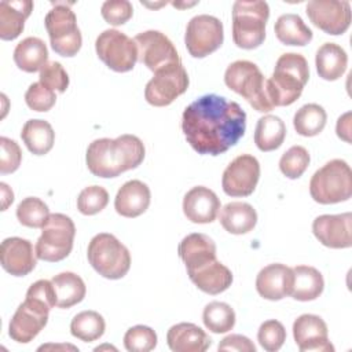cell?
I'll list each match as a JSON object with an SVG mask.
<instances>
[{
  "label": "cell",
  "mask_w": 352,
  "mask_h": 352,
  "mask_svg": "<svg viewBox=\"0 0 352 352\" xmlns=\"http://www.w3.org/2000/svg\"><path fill=\"white\" fill-rule=\"evenodd\" d=\"M220 210V199L205 186L192 187L183 198V212L187 220L197 224L214 221Z\"/></svg>",
  "instance_id": "obj_21"
},
{
  "label": "cell",
  "mask_w": 352,
  "mask_h": 352,
  "mask_svg": "<svg viewBox=\"0 0 352 352\" xmlns=\"http://www.w3.org/2000/svg\"><path fill=\"white\" fill-rule=\"evenodd\" d=\"M166 342L173 352H205L212 345L210 337L188 322L173 324L166 333Z\"/></svg>",
  "instance_id": "obj_24"
},
{
  "label": "cell",
  "mask_w": 352,
  "mask_h": 352,
  "mask_svg": "<svg viewBox=\"0 0 352 352\" xmlns=\"http://www.w3.org/2000/svg\"><path fill=\"white\" fill-rule=\"evenodd\" d=\"M157 345L155 331L143 324L133 326L124 336V346L129 352H148Z\"/></svg>",
  "instance_id": "obj_41"
},
{
  "label": "cell",
  "mask_w": 352,
  "mask_h": 352,
  "mask_svg": "<svg viewBox=\"0 0 352 352\" xmlns=\"http://www.w3.org/2000/svg\"><path fill=\"white\" fill-rule=\"evenodd\" d=\"M311 161L309 153L302 146H292L279 160L280 172L289 179H298Z\"/></svg>",
  "instance_id": "obj_39"
},
{
  "label": "cell",
  "mask_w": 352,
  "mask_h": 352,
  "mask_svg": "<svg viewBox=\"0 0 352 352\" xmlns=\"http://www.w3.org/2000/svg\"><path fill=\"white\" fill-rule=\"evenodd\" d=\"M0 173L7 175L15 172L22 161V151L18 143L10 138H0Z\"/></svg>",
  "instance_id": "obj_46"
},
{
  "label": "cell",
  "mask_w": 352,
  "mask_h": 352,
  "mask_svg": "<svg viewBox=\"0 0 352 352\" xmlns=\"http://www.w3.org/2000/svg\"><path fill=\"white\" fill-rule=\"evenodd\" d=\"M25 102L29 109L34 111H48L55 104L56 96L54 89L45 87L38 81L29 85L25 94Z\"/></svg>",
  "instance_id": "obj_43"
},
{
  "label": "cell",
  "mask_w": 352,
  "mask_h": 352,
  "mask_svg": "<svg viewBox=\"0 0 352 352\" xmlns=\"http://www.w3.org/2000/svg\"><path fill=\"white\" fill-rule=\"evenodd\" d=\"M33 10L30 0H4L0 3V38L14 40L23 28Z\"/></svg>",
  "instance_id": "obj_26"
},
{
  "label": "cell",
  "mask_w": 352,
  "mask_h": 352,
  "mask_svg": "<svg viewBox=\"0 0 352 352\" xmlns=\"http://www.w3.org/2000/svg\"><path fill=\"white\" fill-rule=\"evenodd\" d=\"M202 320L209 331L216 334L227 333L235 324V312L226 302L212 301L204 308Z\"/></svg>",
  "instance_id": "obj_37"
},
{
  "label": "cell",
  "mask_w": 352,
  "mask_h": 352,
  "mask_svg": "<svg viewBox=\"0 0 352 352\" xmlns=\"http://www.w3.org/2000/svg\"><path fill=\"white\" fill-rule=\"evenodd\" d=\"M270 7L265 1H242L232 6V40L236 47L254 50L265 38Z\"/></svg>",
  "instance_id": "obj_4"
},
{
  "label": "cell",
  "mask_w": 352,
  "mask_h": 352,
  "mask_svg": "<svg viewBox=\"0 0 352 352\" xmlns=\"http://www.w3.org/2000/svg\"><path fill=\"white\" fill-rule=\"evenodd\" d=\"M286 138V125L278 116L267 114L258 118L254 129V143L261 151H272L282 146Z\"/></svg>",
  "instance_id": "obj_34"
},
{
  "label": "cell",
  "mask_w": 352,
  "mask_h": 352,
  "mask_svg": "<svg viewBox=\"0 0 352 352\" xmlns=\"http://www.w3.org/2000/svg\"><path fill=\"white\" fill-rule=\"evenodd\" d=\"M257 340L264 351L275 352L279 351L286 341V330L279 320L270 319L261 323L257 333Z\"/></svg>",
  "instance_id": "obj_42"
},
{
  "label": "cell",
  "mask_w": 352,
  "mask_h": 352,
  "mask_svg": "<svg viewBox=\"0 0 352 352\" xmlns=\"http://www.w3.org/2000/svg\"><path fill=\"white\" fill-rule=\"evenodd\" d=\"M224 40L223 23L216 16L201 14L190 19L186 28L184 43L194 58H205L214 52Z\"/></svg>",
  "instance_id": "obj_12"
},
{
  "label": "cell",
  "mask_w": 352,
  "mask_h": 352,
  "mask_svg": "<svg viewBox=\"0 0 352 352\" xmlns=\"http://www.w3.org/2000/svg\"><path fill=\"white\" fill-rule=\"evenodd\" d=\"M177 253L190 272L216 260V243L208 235L194 232L182 239Z\"/></svg>",
  "instance_id": "obj_23"
},
{
  "label": "cell",
  "mask_w": 352,
  "mask_h": 352,
  "mask_svg": "<svg viewBox=\"0 0 352 352\" xmlns=\"http://www.w3.org/2000/svg\"><path fill=\"white\" fill-rule=\"evenodd\" d=\"M95 50L99 59L118 73L132 70L138 60L136 43L117 29L103 30L96 37Z\"/></svg>",
  "instance_id": "obj_10"
},
{
  "label": "cell",
  "mask_w": 352,
  "mask_h": 352,
  "mask_svg": "<svg viewBox=\"0 0 352 352\" xmlns=\"http://www.w3.org/2000/svg\"><path fill=\"white\" fill-rule=\"evenodd\" d=\"M305 12L309 21L327 34H342L351 25V4L348 1L311 0Z\"/></svg>",
  "instance_id": "obj_16"
},
{
  "label": "cell",
  "mask_w": 352,
  "mask_h": 352,
  "mask_svg": "<svg viewBox=\"0 0 352 352\" xmlns=\"http://www.w3.org/2000/svg\"><path fill=\"white\" fill-rule=\"evenodd\" d=\"M293 337L301 352H333L327 324L318 315L304 314L293 323Z\"/></svg>",
  "instance_id": "obj_17"
},
{
  "label": "cell",
  "mask_w": 352,
  "mask_h": 352,
  "mask_svg": "<svg viewBox=\"0 0 352 352\" xmlns=\"http://www.w3.org/2000/svg\"><path fill=\"white\" fill-rule=\"evenodd\" d=\"M265 81L258 66L250 60H235L224 73L226 85L243 96L249 104L260 113H267L274 109L267 98Z\"/></svg>",
  "instance_id": "obj_7"
},
{
  "label": "cell",
  "mask_w": 352,
  "mask_h": 352,
  "mask_svg": "<svg viewBox=\"0 0 352 352\" xmlns=\"http://www.w3.org/2000/svg\"><path fill=\"white\" fill-rule=\"evenodd\" d=\"M276 38L286 45H307L312 40V30L297 14L280 15L274 26Z\"/></svg>",
  "instance_id": "obj_33"
},
{
  "label": "cell",
  "mask_w": 352,
  "mask_h": 352,
  "mask_svg": "<svg viewBox=\"0 0 352 352\" xmlns=\"http://www.w3.org/2000/svg\"><path fill=\"white\" fill-rule=\"evenodd\" d=\"M87 257L92 268L107 279H121L131 268V254L113 234H96L88 243Z\"/></svg>",
  "instance_id": "obj_6"
},
{
  "label": "cell",
  "mask_w": 352,
  "mask_h": 352,
  "mask_svg": "<svg viewBox=\"0 0 352 352\" xmlns=\"http://www.w3.org/2000/svg\"><path fill=\"white\" fill-rule=\"evenodd\" d=\"M151 192L146 183L140 180H129L117 191L114 199L116 212L124 217H138L144 213L150 205Z\"/></svg>",
  "instance_id": "obj_22"
},
{
  "label": "cell",
  "mask_w": 352,
  "mask_h": 352,
  "mask_svg": "<svg viewBox=\"0 0 352 352\" xmlns=\"http://www.w3.org/2000/svg\"><path fill=\"white\" fill-rule=\"evenodd\" d=\"M0 187H1V195H3V209L1 210H6L8 208V205L12 204L14 194L6 183H0Z\"/></svg>",
  "instance_id": "obj_49"
},
{
  "label": "cell",
  "mask_w": 352,
  "mask_h": 352,
  "mask_svg": "<svg viewBox=\"0 0 352 352\" xmlns=\"http://www.w3.org/2000/svg\"><path fill=\"white\" fill-rule=\"evenodd\" d=\"M352 214L349 212L341 214H322L312 223V232L316 239L331 249L351 248Z\"/></svg>",
  "instance_id": "obj_18"
},
{
  "label": "cell",
  "mask_w": 352,
  "mask_h": 352,
  "mask_svg": "<svg viewBox=\"0 0 352 352\" xmlns=\"http://www.w3.org/2000/svg\"><path fill=\"white\" fill-rule=\"evenodd\" d=\"M188 84V74L182 63L166 67L154 73V77L146 84L144 98L151 106L164 107L184 94Z\"/></svg>",
  "instance_id": "obj_14"
},
{
  "label": "cell",
  "mask_w": 352,
  "mask_h": 352,
  "mask_svg": "<svg viewBox=\"0 0 352 352\" xmlns=\"http://www.w3.org/2000/svg\"><path fill=\"white\" fill-rule=\"evenodd\" d=\"M41 230L34 248L37 258L48 263L66 258L73 249L76 235L73 220L63 213H52Z\"/></svg>",
  "instance_id": "obj_9"
},
{
  "label": "cell",
  "mask_w": 352,
  "mask_h": 352,
  "mask_svg": "<svg viewBox=\"0 0 352 352\" xmlns=\"http://www.w3.org/2000/svg\"><path fill=\"white\" fill-rule=\"evenodd\" d=\"M51 307L44 301L26 296L10 320L8 336L19 344L30 342L47 324Z\"/></svg>",
  "instance_id": "obj_13"
},
{
  "label": "cell",
  "mask_w": 352,
  "mask_h": 352,
  "mask_svg": "<svg viewBox=\"0 0 352 352\" xmlns=\"http://www.w3.org/2000/svg\"><path fill=\"white\" fill-rule=\"evenodd\" d=\"M187 274L199 290L213 296L223 293L232 283V272L217 258Z\"/></svg>",
  "instance_id": "obj_25"
},
{
  "label": "cell",
  "mask_w": 352,
  "mask_h": 352,
  "mask_svg": "<svg viewBox=\"0 0 352 352\" xmlns=\"http://www.w3.org/2000/svg\"><path fill=\"white\" fill-rule=\"evenodd\" d=\"M144 144L135 135H121L116 139L94 140L87 148V166L98 177H117L122 172L138 168L144 160Z\"/></svg>",
  "instance_id": "obj_2"
},
{
  "label": "cell",
  "mask_w": 352,
  "mask_h": 352,
  "mask_svg": "<svg viewBox=\"0 0 352 352\" xmlns=\"http://www.w3.org/2000/svg\"><path fill=\"white\" fill-rule=\"evenodd\" d=\"M294 282L290 296L297 301L316 300L323 289L324 280L322 274L311 265H296L293 268Z\"/></svg>",
  "instance_id": "obj_30"
},
{
  "label": "cell",
  "mask_w": 352,
  "mask_h": 352,
  "mask_svg": "<svg viewBox=\"0 0 352 352\" xmlns=\"http://www.w3.org/2000/svg\"><path fill=\"white\" fill-rule=\"evenodd\" d=\"M54 7L45 15L44 23L52 50L65 58L74 56L82 44L77 18L67 3H52Z\"/></svg>",
  "instance_id": "obj_8"
},
{
  "label": "cell",
  "mask_w": 352,
  "mask_h": 352,
  "mask_svg": "<svg viewBox=\"0 0 352 352\" xmlns=\"http://www.w3.org/2000/svg\"><path fill=\"white\" fill-rule=\"evenodd\" d=\"M51 282L55 292L56 307L59 308H70L81 302L85 297V283L74 272H60L55 275Z\"/></svg>",
  "instance_id": "obj_31"
},
{
  "label": "cell",
  "mask_w": 352,
  "mask_h": 352,
  "mask_svg": "<svg viewBox=\"0 0 352 352\" xmlns=\"http://www.w3.org/2000/svg\"><path fill=\"white\" fill-rule=\"evenodd\" d=\"M133 41L138 47V60L154 73L182 63L173 43L158 30L142 32Z\"/></svg>",
  "instance_id": "obj_11"
},
{
  "label": "cell",
  "mask_w": 352,
  "mask_h": 352,
  "mask_svg": "<svg viewBox=\"0 0 352 352\" xmlns=\"http://www.w3.org/2000/svg\"><path fill=\"white\" fill-rule=\"evenodd\" d=\"M0 261L1 267L8 274L14 276H25L34 270L37 256L30 241L19 236H11L1 242Z\"/></svg>",
  "instance_id": "obj_19"
},
{
  "label": "cell",
  "mask_w": 352,
  "mask_h": 352,
  "mask_svg": "<svg viewBox=\"0 0 352 352\" xmlns=\"http://www.w3.org/2000/svg\"><path fill=\"white\" fill-rule=\"evenodd\" d=\"M182 129L198 154L220 155L243 136L246 113L236 102L208 94L184 109Z\"/></svg>",
  "instance_id": "obj_1"
},
{
  "label": "cell",
  "mask_w": 352,
  "mask_h": 352,
  "mask_svg": "<svg viewBox=\"0 0 352 352\" xmlns=\"http://www.w3.org/2000/svg\"><path fill=\"white\" fill-rule=\"evenodd\" d=\"M349 133H351V113H345L337 121V135L342 140L351 143Z\"/></svg>",
  "instance_id": "obj_48"
},
{
  "label": "cell",
  "mask_w": 352,
  "mask_h": 352,
  "mask_svg": "<svg viewBox=\"0 0 352 352\" xmlns=\"http://www.w3.org/2000/svg\"><path fill=\"white\" fill-rule=\"evenodd\" d=\"M40 82L54 91L65 92L69 87V76L59 62L52 60L40 70Z\"/></svg>",
  "instance_id": "obj_45"
},
{
  "label": "cell",
  "mask_w": 352,
  "mask_h": 352,
  "mask_svg": "<svg viewBox=\"0 0 352 352\" xmlns=\"http://www.w3.org/2000/svg\"><path fill=\"white\" fill-rule=\"evenodd\" d=\"M260 179V164L250 154H241L234 158L223 172V191L230 197L250 195Z\"/></svg>",
  "instance_id": "obj_15"
},
{
  "label": "cell",
  "mask_w": 352,
  "mask_h": 352,
  "mask_svg": "<svg viewBox=\"0 0 352 352\" xmlns=\"http://www.w3.org/2000/svg\"><path fill=\"white\" fill-rule=\"evenodd\" d=\"M47 60V45L38 37H26L22 41H19L14 50L15 65L26 73H34L41 70L45 66Z\"/></svg>",
  "instance_id": "obj_29"
},
{
  "label": "cell",
  "mask_w": 352,
  "mask_h": 352,
  "mask_svg": "<svg viewBox=\"0 0 352 352\" xmlns=\"http://www.w3.org/2000/svg\"><path fill=\"white\" fill-rule=\"evenodd\" d=\"M104 329V319L96 311H82L77 314L70 323L72 336L84 342H92L99 340L103 336Z\"/></svg>",
  "instance_id": "obj_36"
},
{
  "label": "cell",
  "mask_w": 352,
  "mask_h": 352,
  "mask_svg": "<svg viewBox=\"0 0 352 352\" xmlns=\"http://www.w3.org/2000/svg\"><path fill=\"white\" fill-rule=\"evenodd\" d=\"M219 351H238V352H256L254 344L245 336L231 334L221 340Z\"/></svg>",
  "instance_id": "obj_47"
},
{
  "label": "cell",
  "mask_w": 352,
  "mask_h": 352,
  "mask_svg": "<svg viewBox=\"0 0 352 352\" xmlns=\"http://www.w3.org/2000/svg\"><path fill=\"white\" fill-rule=\"evenodd\" d=\"M219 220L227 232L242 235L254 228L257 223V213L250 204L235 201L221 208Z\"/></svg>",
  "instance_id": "obj_27"
},
{
  "label": "cell",
  "mask_w": 352,
  "mask_h": 352,
  "mask_svg": "<svg viewBox=\"0 0 352 352\" xmlns=\"http://www.w3.org/2000/svg\"><path fill=\"white\" fill-rule=\"evenodd\" d=\"M293 282V268L280 263L268 264L257 274L256 290L263 298L278 301L290 296Z\"/></svg>",
  "instance_id": "obj_20"
},
{
  "label": "cell",
  "mask_w": 352,
  "mask_h": 352,
  "mask_svg": "<svg viewBox=\"0 0 352 352\" xmlns=\"http://www.w3.org/2000/svg\"><path fill=\"white\" fill-rule=\"evenodd\" d=\"M21 138L30 153L34 155H44L54 146L55 132L48 121L34 118L25 122Z\"/></svg>",
  "instance_id": "obj_32"
},
{
  "label": "cell",
  "mask_w": 352,
  "mask_h": 352,
  "mask_svg": "<svg viewBox=\"0 0 352 352\" xmlns=\"http://www.w3.org/2000/svg\"><path fill=\"white\" fill-rule=\"evenodd\" d=\"M100 12L107 23L120 26L132 18L133 7L128 0H107L102 4Z\"/></svg>",
  "instance_id": "obj_44"
},
{
  "label": "cell",
  "mask_w": 352,
  "mask_h": 352,
  "mask_svg": "<svg viewBox=\"0 0 352 352\" xmlns=\"http://www.w3.org/2000/svg\"><path fill=\"white\" fill-rule=\"evenodd\" d=\"M315 65L319 77L327 81H334L345 73L348 55L341 45L336 43H324L316 51Z\"/></svg>",
  "instance_id": "obj_28"
},
{
  "label": "cell",
  "mask_w": 352,
  "mask_h": 352,
  "mask_svg": "<svg viewBox=\"0 0 352 352\" xmlns=\"http://www.w3.org/2000/svg\"><path fill=\"white\" fill-rule=\"evenodd\" d=\"M315 202L329 205L348 201L352 195V170L344 160H331L318 169L309 182Z\"/></svg>",
  "instance_id": "obj_5"
},
{
  "label": "cell",
  "mask_w": 352,
  "mask_h": 352,
  "mask_svg": "<svg viewBox=\"0 0 352 352\" xmlns=\"http://www.w3.org/2000/svg\"><path fill=\"white\" fill-rule=\"evenodd\" d=\"M19 223L30 228H43L50 217V209L44 201L37 197L23 198L16 208Z\"/></svg>",
  "instance_id": "obj_38"
},
{
  "label": "cell",
  "mask_w": 352,
  "mask_h": 352,
  "mask_svg": "<svg viewBox=\"0 0 352 352\" xmlns=\"http://www.w3.org/2000/svg\"><path fill=\"white\" fill-rule=\"evenodd\" d=\"M109 204V192L100 186L85 187L77 197V209L85 216L102 212Z\"/></svg>",
  "instance_id": "obj_40"
},
{
  "label": "cell",
  "mask_w": 352,
  "mask_h": 352,
  "mask_svg": "<svg viewBox=\"0 0 352 352\" xmlns=\"http://www.w3.org/2000/svg\"><path fill=\"white\" fill-rule=\"evenodd\" d=\"M308 78V62L301 54H282L276 60L272 76L265 81V91L270 103L274 107L294 103L301 96Z\"/></svg>",
  "instance_id": "obj_3"
},
{
  "label": "cell",
  "mask_w": 352,
  "mask_h": 352,
  "mask_svg": "<svg viewBox=\"0 0 352 352\" xmlns=\"http://www.w3.org/2000/svg\"><path fill=\"white\" fill-rule=\"evenodd\" d=\"M326 121L327 114L324 109L318 103H308L301 106L293 117L296 132L307 138L319 135L326 126Z\"/></svg>",
  "instance_id": "obj_35"
}]
</instances>
